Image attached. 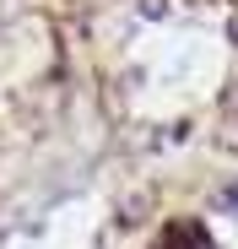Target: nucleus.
Instances as JSON below:
<instances>
[{
  "instance_id": "nucleus-1",
  "label": "nucleus",
  "mask_w": 238,
  "mask_h": 249,
  "mask_svg": "<svg viewBox=\"0 0 238 249\" xmlns=\"http://www.w3.org/2000/svg\"><path fill=\"white\" fill-rule=\"evenodd\" d=\"M152 249H217V244H211L206 222H195V217H173L163 233L152 238Z\"/></svg>"
}]
</instances>
